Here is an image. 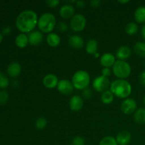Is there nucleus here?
Segmentation results:
<instances>
[{"label":"nucleus","mask_w":145,"mask_h":145,"mask_svg":"<svg viewBox=\"0 0 145 145\" xmlns=\"http://www.w3.org/2000/svg\"><path fill=\"white\" fill-rule=\"evenodd\" d=\"M38 17L33 10H24L21 11L16 19V26L23 33H30L38 26Z\"/></svg>","instance_id":"f257e3e1"},{"label":"nucleus","mask_w":145,"mask_h":145,"mask_svg":"<svg viewBox=\"0 0 145 145\" xmlns=\"http://www.w3.org/2000/svg\"><path fill=\"white\" fill-rule=\"evenodd\" d=\"M109 90L116 97L125 99L131 95L133 87L131 84L126 79H118L110 83Z\"/></svg>","instance_id":"f03ea898"},{"label":"nucleus","mask_w":145,"mask_h":145,"mask_svg":"<svg viewBox=\"0 0 145 145\" xmlns=\"http://www.w3.org/2000/svg\"><path fill=\"white\" fill-rule=\"evenodd\" d=\"M56 26V17L51 13H44L38 18V28L42 33H50Z\"/></svg>","instance_id":"7ed1b4c3"},{"label":"nucleus","mask_w":145,"mask_h":145,"mask_svg":"<svg viewBox=\"0 0 145 145\" xmlns=\"http://www.w3.org/2000/svg\"><path fill=\"white\" fill-rule=\"evenodd\" d=\"M72 82L74 89L83 91L89 87L91 82L90 74L86 71L79 70L72 77Z\"/></svg>","instance_id":"20e7f679"},{"label":"nucleus","mask_w":145,"mask_h":145,"mask_svg":"<svg viewBox=\"0 0 145 145\" xmlns=\"http://www.w3.org/2000/svg\"><path fill=\"white\" fill-rule=\"evenodd\" d=\"M112 72L118 79H125L131 74L132 68L126 61L118 59L112 67Z\"/></svg>","instance_id":"39448f33"},{"label":"nucleus","mask_w":145,"mask_h":145,"mask_svg":"<svg viewBox=\"0 0 145 145\" xmlns=\"http://www.w3.org/2000/svg\"><path fill=\"white\" fill-rule=\"evenodd\" d=\"M86 25V17L81 14H75L70 20L69 27L74 32H82L85 29Z\"/></svg>","instance_id":"423d86ee"},{"label":"nucleus","mask_w":145,"mask_h":145,"mask_svg":"<svg viewBox=\"0 0 145 145\" xmlns=\"http://www.w3.org/2000/svg\"><path fill=\"white\" fill-rule=\"evenodd\" d=\"M110 83L111 82H110L108 78L100 75L93 79L92 86L96 91L99 93H103L110 89Z\"/></svg>","instance_id":"0eeeda50"},{"label":"nucleus","mask_w":145,"mask_h":145,"mask_svg":"<svg viewBox=\"0 0 145 145\" xmlns=\"http://www.w3.org/2000/svg\"><path fill=\"white\" fill-rule=\"evenodd\" d=\"M137 109V102L132 98L124 99L120 104V110L125 115L134 114Z\"/></svg>","instance_id":"6e6552de"},{"label":"nucleus","mask_w":145,"mask_h":145,"mask_svg":"<svg viewBox=\"0 0 145 145\" xmlns=\"http://www.w3.org/2000/svg\"><path fill=\"white\" fill-rule=\"evenodd\" d=\"M57 89L58 91L62 94L65 95V96H69L72 93L74 87L72 84V81L63 79L59 81Z\"/></svg>","instance_id":"1a4fd4ad"},{"label":"nucleus","mask_w":145,"mask_h":145,"mask_svg":"<svg viewBox=\"0 0 145 145\" xmlns=\"http://www.w3.org/2000/svg\"><path fill=\"white\" fill-rule=\"evenodd\" d=\"M28 42L31 46H38L42 42L44 35L40 31H33L28 34Z\"/></svg>","instance_id":"9d476101"},{"label":"nucleus","mask_w":145,"mask_h":145,"mask_svg":"<svg viewBox=\"0 0 145 145\" xmlns=\"http://www.w3.org/2000/svg\"><path fill=\"white\" fill-rule=\"evenodd\" d=\"M59 16L64 19H71L75 15L74 7L72 4H65L60 7L59 11Z\"/></svg>","instance_id":"9b49d317"},{"label":"nucleus","mask_w":145,"mask_h":145,"mask_svg":"<svg viewBox=\"0 0 145 145\" xmlns=\"http://www.w3.org/2000/svg\"><path fill=\"white\" fill-rule=\"evenodd\" d=\"M58 77L54 74H48L42 79V84L47 89H52L57 86L59 83Z\"/></svg>","instance_id":"f8f14e48"},{"label":"nucleus","mask_w":145,"mask_h":145,"mask_svg":"<svg viewBox=\"0 0 145 145\" xmlns=\"http://www.w3.org/2000/svg\"><path fill=\"white\" fill-rule=\"evenodd\" d=\"M116 62V57L110 52L103 54L100 57V64L103 67L111 68Z\"/></svg>","instance_id":"ddd939ff"},{"label":"nucleus","mask_w":145,"mask_h":145,"mask_svg":"<svg viewBox=\"0 0 145 145\" xmlns=\"http://www.w3.org/2000/svg\"><path fill=\"white\" fill-rule=\"evenodd\" d=\"M69 108L71 110L74 112L79 111L84 106V99L79 95H74L69 100Z\"/></svg>","instance_id":"4468645a"},{"label":"nucleus","mask_w":145,"mask_h":145,"mask_svg":"<svg viewBox=\"0 0 145 145\" xmlns=\"http://www.w3.org/2000/svg\"><path fill=\"white\" fill-rule=\"evenodd\" d=\"M132 50L127 45H122L116 50V57L118 58V60L125 61L129 59L131 56Z\"/></svg>","instance_id":"2eb2a0df"},{"label":"nucleus","mask_w":145,"mask_h":145,"mask_svg":"<svg viewBox=\"0 0 145 145\" xmlns=\"http://www.w3.org/2000/svg\"><path fill=\"white\" fill-rule=\"evenodd\" d=\"M118 145H128L132 140V135L127 130H122L118 133L116 137Z\"/></svg>","instance_id":"dca6fc26"},{"label":"nucleus","mask_w":145,"mask_h":145,"mask_svg":"<svg viewBox=\"0 0 145 145\" xmlns=\"http://www.w3.org/2000/svg\"><path fill=\"white\" fill-rule=\"evenodd\" d=\"M7 74L11 77L16 78L20 75L21 72V66L18 62H13L8 65L7 69Z\"/></svg>","instance_id":"f3484780"},{"label":"nucleus","mask_w":145,"mask_h":145,"mask_svg":"<svg viewBox=\"0 0 145 145\" xmlns=\"http://www.w3.org/2000/svg\"><path fill=\"white\" fill-rule=\"evenodd\" d=\"M69 46L74 49H81L84 45V40L79 35H72L69 37Z\"/></svg>","instance_id":"a211bd4d"},{"label":"nucleus","mask_w":145,"mask_h":145,"mask_svg":"<svg viewBox=\"0 0 145 145\" xmlns=\"http://www.w3.org/2000/svg\"><path fill=\"white\" fill-rule=\"evenodd\" d=\"M47 44L51 48H56L59 46L61 42V38L55 33H50L46 36Z\"/></svg>","instance_id":"6ab92c4d"},{"label":"nucleus","mask_w":145,"mask_h":145,"mask_svg":"<svg viewBox=\"0 0 145 145\" xmlns=\"http://www.w3.org/2000/svg\"><path fill=\"white\" fill-rule=\"evenodd\" d=\"M98 48H99V44H98L97 40L93 38H91L85 45V50L86 52H87L89 55H94L98 52Z\"/></svg>","instance_id":"aec40b11"},{"label":"nucleus","mask_w":145,"mask_h":145,"mask_svg":"<svg viewBox=\"0 0 145 145\" xmlns=\"http://www.w3.org/2000/svg\"><path fill=\"white\" fill-rule=\"evenodd\" d=\"M134 18L137 24H145V7L141 6L136 8L134 13Z\"/></svg>","instance_id":"412c9836"},{"label":"nucleus","mask_w":145,"mask_h":145,"mask_svg":"<svg viewBox=\"0 0 145 145\" xmlns=\"http://www.w3.org/2000/svg\"><path fill=\"white\" fill-rule=\"evenodd\" d=\"M133 119L137 124H145V108H139L136 110L133 114Z\"/></svg>","instance_id":"4be33fe9"},{"label":"nucleus","mask_w":145,"mask_h":145,"mask_svg":"<svg viewBox=\"0 0 145 145\" xmlns=\"http://www.w3.org/2000/svg\"><path fill=\"white\" fill-rule=\"evenodd\" d=\"M15 43L16 46L19 48H26L27 45L29 44L28 35H26L25 33H19L16 37Z\"/></svg>","instance_id":"5701e85b"},{"label":"nucleus","mask_w":145,"mask_h":145,"mask_svg":"<svg viewBox=\"0 0 145 145\" xmlns=\"http://www.w3.org/2000/svg\"><path fill=\"white\" fill-rule=\"evenodd\" d=\"M133 50L139 57L145 58V42H142V41L137 42L135 44Z\"/></svg>","instance_id":"b1692460"},{"label":"nucleus","mask_w":145,"mask_h":145,"mask_svg":"<svg viewBox=\"0 0 145 145\" xmlns=\"http://www.w3.org/2000/svg\"><path fill=\"white\" fill-rule=\"evenodd\" d=\"M114 97L115 96L113 94V93L110 90H107L102 93L101 100L103 104L109 105L113 103V101H114Z\"/></svg>","instance_id":"393cba45"},{"label":"nucleus","mask_w":145,"mask_h":145,"mask_svg":"<svg viewBox=\"0 0 145 145\" xmlns=\"http://www.w3.org/2000/svg\"><path fill=\"white\" fill-rule=\"evenodd\" d=\"M139 31V26L137 23L130 22L127 24L125 27V31L128 35H134L137 33Z\"/></svg>","instance_id":"a878e982"},{"label":"nucleus","mask_w":145,"mask_h":145,"mask_svg":"<svg viewBox=\"0 0 145 145\" xmlns=\"http://www.w3.org/2000/svg\"><path fill=\"white\" fill-rule=\"evenodd\" d=\"M99 145H118L116 138L112 136H106L102 138Z\"/></svg>","instance_id":"bb28decb"},{"label":"nucleus","mask_w":145,"mask_h":145,"mask_svg":"<svg viewBox=\"0 0 145 145\" xmlns=\"http://www.w3.org/2000/svg\"><path fill=\"white\" fill-rule=\"evenodd\" d=\"M48 125V122H47L46 119L43 117H40L38 118L36 120L35 123V128L38 130H42L44 128H45Z\"/></svg>","instance_id":"cd10ccee"},{"label":"nucleus","mask_w":145,"mask_h":145,"mask_svg":"<svg viewBox=\"0 0 145 145\" xmlns=\"http://www.w3.org/2000/svg\"><path fill=\"white\" fill-rule=\"evenodd\" d=\"M9 84V80L8 77L2 72H0V88L5 89Z\"/></svg>","instance_id":"c85d7f7f"},{"label":"nucleus","mask_w":145,"mask_h":145,"mask_svg":"<svg viewBox=\"0 0 145 145\" xmlns=\"http://www.w3.org/2000/svg\"><path fill=\"white\" fill-rule=\"evenodd\" d=\"M8 100V93L6 91H0V105H4Z\"/></svg>","instance_id":"c756f323"},{"label":"nucleus","mask_w":145,"mask_h":145,"mask_svg":"<svg viewBox=\"0 0 145 145\" xmlns=\"http://www.w3.org/2000/svg\"><path fill=\"white\" fill-rule=\"evenodd\" d=\"M85 140L81 136H76L73 138L72 142V145H85Z\"/></svg>","instance_id":"7c9ffc66"},{"label":"nucleus","mask_w":145,"mask_h":145,"mask_svg":"<svg viewBox=\"0 0 145 145\" xmlns=\"http://www.w3.org/2000/svg\"><path fill=\"white\" fill-rule=\"evenodd\" d=\"M57 28L60 33H65L67 31L69 26L65 21H60L57 24Z\"/></svg>","instance_id":"2f4dec72"},{"label":"nucleus","mask_w":145,"mask_h":145,"mask_svg":"<svg viewBox=\"0 0 145 145\" xmlns=\"http://www.w3.org/2000/svg\"><path fill=\"white\" fill-rule=\"evenodd\" d=\"M82 94L84 99H89L92 97V96H93V92H92L91 89L90 88L88 87L86 88V89H85L84 90L82 91Z\"/></svg>","instance_id":"473e14b6"},{"label":"nucleus","mask_w":145,"mask_h":145,"mask_svg":"<svg viewBox=\"0 0 145 145\" xmlns=\"http://www.w3.org/2000/svg\"><path fill=\"white\" fill-rule=\"evenodd\" d=\"M48 7H50V8H56L60 4V1L59 0H47L45 1Z\"/></svg>","instance_id":"72a5a7b5"},{"label":"nucleus","mask_w":145,"mask_h":145,"mask_svg":"<svg viewBox=\"0 0 145 145\" xmlns=\"http://www.w3.org/2000/svg\"><path fill=\"white\" fill-rule=\"evenodd\" d=\"M112 74V70L110 68H107V67H103L101 69V75L103 76H106V77L108 78L109 76L111 75Z\"/></svg>","instance_id":"f704fd0d"},{"label":"nucleus","mask_w":145,"mask_h":145,"mask_svg":"<svg viewBox=\"0 0 145 145\" xmlns=\"http://www.w3.org/2000/svg\"><path fill=\"white\" fill-rule=\"evenodd\" d=\"M139 81L142 86L145 87V70L142 72L139 75Z\"/></svg>","instance_id":"c9c22d12"},{"label":"nucleus","mask_w":145,"mask_h":145,"mask_svg":"<svg viewBox=\"0 0 145 145\" xmlns=\"http://www.w3.org/2000/svg\"><path fill=\"white\" fill-rule=\"evenodd\" d=\"M89 3L93 8H97V7H100V5L101 4V0H92Z\"/></svg>","instance_id":"e433bc0d"},{"label":"nucleus","mask_w":145,"mask_h":145,"mask_svg":"<svg viewBox=\"0 0 145 145\" xmlns=\"http://www.w3.org/2000/svg\"><path fill=\"white\" fill-rule=\"evenodd\" d=\"M76 6L79 8H83L84 7H85L86 6V3L84 1H82V0H79V1H76Z\"/></svg>","instance_id":"4c0bfd02"},{"label":"nucleus","mask_w":145,"mask_h":145,"mask_svg":"<svg viewBox=\"0 0 145 145\" xmlns=\"http://www.w3.org/2000/svg\"><path fill=\"white\" fill-rule=\"evenodd\" d=\"M140 33H141L142 38H143V40L145 41V24L142 25V27L141 28V31H140Z\"/></svg>","instance_id":"58836bf2"},{"label":"nucleus","mask_w":145,"mask_h":145,"mask_svg":"<svg viewBox=\"0 0 145 145\" xmlns=\"http://www.w3.org/2000/svg\"><path fill=\"white\" fill-rule=\"evenodd\" d=\"M11 27L7 26V27H6V28H4V29H3L2 32H3V33L5 34V35H7V34H8L10 32H11Z\"/></svg>","instance_id":"ea45409f"},{"label":"nucleus","mask_w":145,"mask_h":145,"mask_svg":"<svg viewBox=\"0 0 145 145\" xmlns=\"http://www.w3.org/2000/svg\"><path fill=\"white\" fill-rule=\"evenodd\" d=\"M12 84L13 86H14V87H18V86H19V82H18V81H14V82H12Z\"/></svg>","instance_id":"a19ab883"},{"label":"nucleus","mask_w":145,"mask_h":145,"mask_svg":"<svg viewBox=\"0 0 145 145\" xmlns=\"http://www.w3.org/2000/svg\"><path fill=\"white\" fill-rule=\"evenodd\" d=\"M118 2L120 3V4H127V3L130 2V1H128V0H120V1H118Z\"/></svg>","instance_id":"79ce46f5"},{"label":"nucleus","mask_w":145,"mask_h":145,"mask_svg":"<svg viewBox=\"0 0 145 145\" xmlns=\"http://www.w3.org/2000/svg\"><path fill=\"white\" fill-rule=\"evenodd\" d=\"M2 40H3V35H2V33L0 32V42L2 41Z\"/></svg>","instance_id":"37998d69"},{"label":"nucleus","mask_w":145,"mask_h":145,"mask_svg":"<svg viewBox=\"0 0 145 145\" xmlns=\"http://www.w3.org/2000/svg\"><path fill=\"white\" fill-rule=\"evenodd\" d=\"M94 57H96V58L99 57H101V56H100V54H99V52H97V53H96V54H95Z\"/></svg>","instance_id":"c03bdc74"},{"label":"nucleus","mask_w":145,"mask_h":145,"mask_svg":"<svg viewBox=\"0 0 145 145\" xmlns=\"http://www.w3.org/2000/svg\"><path fill=\"white\" fill-rule=\"evenodd\" d=\"M142 102L143 103H144V105L145 106V95L144 96H143V99H142Z\"/></svg>","instance_id":"a18cd8bd"},{"label":"nucleus","mask_w":145,"mask_h":145,"mask_svg":"<svg viewBox=\"0 0 145 145\" xmlns=\"http://www.w3.org/2000/svg\"><path fill=\"white\" fill-rule=\"evenodd\" d=\"M144 66L145 67V62H144Z\"/></svg>","instance_id":"49530a36"},{"label":"nucleus","mask_w":145,"mask_h":145,"mask_svg":"<svg viewBox=\"0 0 145 145\" xmlns=\"http://www.w3.org/2000/svg\"><path fill=\"white\" fill-rule=\"evenodd\" d=\"M67 145H72V144H67Z\"/></svg>","instance_id":"de8ad7c7"}]
</instances>
